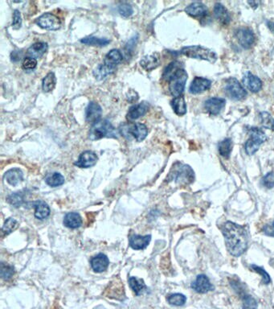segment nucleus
Masks as SVG:
<instances>
[{
    "label": "nucleus",
    "mask_w": 274,
    "mask_h": 309,
    "mask_svg": "<svg viewBox=\"0 0 274 309\" xmlns=\"http://www.w3.org/2000/svg\"><path fill=\"white\" fill-rule=\"evenodd\" d=\"M222 233L227 251L232 255L238 257L245 253L249 244V234L245 227L227 222L222 226Z\"/></svg>",
    "instance_id": "f257e3e1"
},
{
    "label": "nucleus",
    "mask_w": 274,
    "mask_h": 309,
    "mask_svg": "<svg viewBox=\"0 0 274 309\" xmlns=\"http://www.w3.org/2000/svg\"><path fill=\"white\" fill-rule=\"evenodd\" d=\"M105 137L118 139V131L113 127L111 122L107 119H103L92 125L89 133V138L90 140H98Z\"/></svg>",
    "instance_id": "f03ea898"
},
{
    "label": "nucleus",
    "mask_w": 274,
    "mask_h": 309,
    "mask_svg": "<svg viewBox=\"0 0 274 309\" xmlns=\"http://www.w3.org/2000/svg\"><path fill=\"white\" fill-rule=\"evenodd\" d=\"M119 133L127 140L134 139L137 142H142L147 138L148 129L145 124L140 122L123 123L119 127Z\"/></svg>",
    "instance_id": "7ed1b4c3"
},
{
    "label": "nucleus",
    "mask_w": 274,
    "mask_h": 309,
    "mask_svg": "<svg viewBox=\"0 0 274 309\" xmlns=\"http://www.w3.org/2000/svg\"><path fill=\"white\" fill-rule=\"evenodd\" d=\"M179 54H182L187 57L193 58V59L207 60L212 64L216 62L217 60V55L215 54L214 52L199 45L183 48L179 51Z\"/></svg>",
    "instance_id": "20e7f679"
},
{
    "label": "nucleus",
    "mask_w": 274,
    "mask_h": 309,
    "mask_svg": "<svg viewBox=\"0 0 274 309\" xmlns=\"http://www.w3.org/2000/svg\"><path fill=\"white\" fill-rule=\"evenodd\" d=\"M170 177L171 180H174L177 184L188 185L194 181V171L188 165L177 163L170 172Z\"/></svg>",
    "instance_id": "39448f33"
},
{
    "label": "nucleus",
    "mask_w": 274,
    "mask_h": 309,
    "mask_svg": "<svg viewBox=\"0 0 274 309\" xmlns=\"http://www.w3.org/2000/svg\"><path fill=\"white\" fill-rule=\"evenodd\" d=\"M249 139L245 143V151L249 156H252L258 151L261 145L267 140V136L262 130L257 127H251L248 131Z\"/></svg>",
    "instance_id": "423d86ee"
},
{
    "label": "nucleus",
    "mask_w": 274,
    "mask_h": 309,
    "mask_svg": "<svg viewBox=\"0 0 274 309\" xmlns=\"http://www.w3.org/2000/svg\"><path fill=\"white\" fill-rule=\"evenodd\" d=\"M187 80V74L185 69H178L173 77L169 81L170 93L174 98L180 97L185 89L186 83Z\"/></svg>",
    "instance_id": "0eeeda50"
},
{
    "label": "nucleus",
    "mask_w": 274,
    "mask_h": 309,
    "mask_svg": "<svg viewBox=\"0 0 274 309\" xmlns=\"http://www.w3.org/2000/svg\"><path fill=\"white\" fill-rule=\"evenodd\" d=\"M224 89L227 97L232 100H242L247 96L246 90L244 89L241 83H239V81L234 78L227 79Z\"/></svg>",
    "instance_id": "6e6552de"
},
{
    "label": "nucleus",
    "mask_w": 274,
    "mask_h": 309,
    "mask_svg": "<svg viewBox=\"0 0 274 309\" xmlns=\"http://www.w3.org/2000/svg\"><path fill=\"white\" fill-rule=\"evenodd\" d=\"M36 24L41 28L47 29L51 31L58 30L61 26L60 19L54 14L49 13V12L43 14L42 16L36 19Z\"/></svg>",
    "instance_id": "1a4fd4ad"
},
{
    "label": "nucleus",
    "mask_w": 274,
    "mask_h": 309,
    "mask_svg": "<svg viewBox=\"0 0 274 309\" xmlns=\"http://www.w3.org/2000/svg\"><path fill=\"white\" fill-rule=\"evenodd\" d=\"M123 54L118 49H112L105 56L103 65L110 73L114 74L117 66L123 61Z\"/></svg>",
    "instance_id": "9d476101"
},
{
    "label": "nucleus",
    "mask_w": 274,
    "mask_h": 309,
    "mask_svg": "<svg viewBox=\"0 0 274 309\" xmlns=\"http://www.w3.org/2000/svg\"><path fill=\"white\" fill-rule=\"evenodd\" d=\"M236 36L238 42L245 49H250L255 41V36L252 31L246 28H239L236 31Z\"/></svg>",
    "instance_id": "9b49d317"
},
{
    "label": "nucleus",
    "mask_w": 274,
    "mask_h": 309,
    "mask_svg": "<svg viewBox=\"0 0 274 309\" xmlns=\"http://www.w3.org/2000/svg\"><path fill=\"white\" fill-rule=\"evenodd\" d=\"M102 114V109L100 105L94 102H90L85 110V120L89 124L94 125L100 121Z\"/></svg>",
    "instance_id": "f8f14e48"
},
{
    "label": "nucleus",
    "mask_w": 274,
    "mask_h": 309,
    "mask_svg": "<svg viewBox=\"0 0 274 309\" xmlns=\"http://www.w3.org/2000/svg\"><path fill=\"white\" fill-rule=\"evenodd\" d=\"M98 161V156L94 151H85L80 154L78 160L74 165L80 169H89L96 165Z\"/></svg>",
    "instance_id": "ddd939ff"
},
{
    "label": "nucleus",
    "mask_w": 274,
    "mask_h": 309,
    "mask_svg": "<svg viewBox=\"0 0 274 309\" xmlns=\"http://www.w3.org/2000/svg\"><path fill=\"white\" fill-rule=\"evenodd\" d=\"M192 288L198 293L204 294L213 290V286L207 276L199 275L196 277V281L192 282Z\"/></svg>",
    "instance_id": "4468645a"
},
{
    "label": "nucleus",
    "mask_w": 274,
    "mask_h": 309,
    "mask_svg": "<svg viewBox=\"0 0 274 309\" xmlns=\"http://www.w3.org/2000/svg\"><path fill=\"white\" fill-rule=\"evenodd\" d=\"M149 105L147 102H142L132 106L127 113L128 120L134 121L145 115L149 111Z\"/></svg>",
    "instance_id": "2eb2a0df"
},
{
    "label": "nucleus",
    "mask_w": 274,
    "mask_h": 309,
    "mask_svg": "<svg viewBox=\"0 0 274 309\" xmlns=\"http://www.w3.org/2000/svg\"><path fill=\"white\" fill-rule=\"evenodd\" d=\"M212 82L207 78L196 77L190 85L189 92L192 94H199L210 89Z\"/></svg>",
    "instance_id": "dca6fc26"
},
{
    "label": "nucleus",
    "mask_w": 274,
    "mask_h": 309,
    "mask_svg": "<svg viewBox=\"0 0 274 309\" xmlns=\"http://www.w3.org/2000/svg\"><path fill=\"white\" fill-rule=\"evenodd\" d=\"M226 101L222 98H211L204 103V108L210 114L217 115L225 106Z\"/></svg>",
    "instance_id": "f3484780"
},
{
    "label": "nucleus",
    "mask_w": 274,
    "mask_h": 309,
    "mask_svg": "<svg viewBox=\"0 0 274 309\" xmlns=\"http://www.w3.org/2000/svg\"><path fill=\"white\" fill-rule=\"evenodd\" d=\"M234 285H232L233 288L241 295V299H242V309H257L258 305L256 300H255L252 296L245 293L242 289H241V285L236 283V282H231Z\"/></svg>",
    "instance_id": "a211bd4d"
},
{
    "label": "nucleus",
    "mask_w": 274,
    "mask_h": 309,
    "mask_svg": "<svg viewBox=\"0 0 274 309\" xmlns=\"http://www.w3.org/2000/svg\"><path fill=\"white\" fill-rule=\"evenodd\" d=\"M109 260L107 256L104 253H99L98 255L94 256L90 261L92 269L97 273H101L107 270L109 267Z\"/></svg>",
    "instance_id": "6ab92c4d"
},
{
    "label": "nucleus",
    "mask_w": 274,
    "mask_h": 309,
    "mask_svg": "<svg viewBox=\"0 0 274 309\" xmlns=\"http://www.w3.org/2000/svg\"><path fill=\"white\" fill-rule=\"evenodd\" d=\"M243 84L252 93H257L260 91L262 87V82L256 76L252 75L251 73L248 72L243 78Z\"/></svg>",
    "instance_id": "aec40b11"
},
{
    "label": "nucleus",
    "mask_w": 274,
    "mask_h": 309,
    "mask_svg": "<svg viewBox=\"0 0 274 309\" xmlns=\"http://www.w3.org/2000/svg\"><path fill=\"white\" fill-rule=\"evenodd\" d=\"M160 55L158 53L149 54L141 60L140 65L147 71H152L160 65Z\"/></svg>",
    "instance_id": "412c9836"
},
{
    "label": "nucleus",
    "mask_w": 274,
    "mask_h": 309,
    "mask_svg": "<svg viewBox=\"0 0 274 309\" xmlns=\"http://www.w3.org/2000/svg\"><path fill=\"white\" fill-rule=\"evenodd\" d=\"M151 240V235H134L130 236L129 239V247L134 250H144L149 245Z\"/></svg>",
    "instance_id": "4be33fe9"
},
{
    "label": "nucleus",
    "mask_w": 274,
    "mask_h": 309,
    "mask_svg": "<svg viewBox=\"0 0 274 309\" xmlns=\"http://www.w3.org/2000/svg\"><path fill=\"white\" fill-rule=\"evenodd\" d=\"M185 11L187 15L192 17H204L207 16V7L203 2H195L187 6Z\"/></svg>",
    "instance_id": "5701e85b"
},
{
    "label": "nucleus",
    "mask_w": 274,
    "mask_h": 309,
    "mask_svg": "<svg viewBox=\"0 0 274 309\" xmlns=\"http://www.w3.org/2000/svg\"><path fill=\"white\" fill-rule=\"evenodd\" d=\"M48 46L47 43L45 42H37L31 45V47L27 50V55L29 57L34 58V59H38V58L43 56V55L47 52Z\"/></svg>",
    "instance_id": "b1692460"
},
{
    "label": "nucleus",
    "mask_w": 274,
    "mask_h": 309,
    "mask_svg": "<svg viewBox=\"0 0 274 309\" xmlns=\"http://www.w3.org/2000/svg\"><path fill=\"white\" fill-rule=\"evenodd\" d=\"M214 12L216 19L220 21L221 25H227L229 24L231 21V16L227 8L223 4H221L220 2L216 3Z\"/></svg>",
    "instance_id": "393cba45"
},
{
    "label": "nucleus",
    "mask_w": 274,
    "mask_h": 309,
    "mask_svg": "<svg viewBox=\"0 0 274 309\" xmlns=\"http://www.w3.org/2000/svg\"><path fill=\"white\" fill-rule=\"evenodd\" d=\"M64 225L68 228L76 229L82 225V218L80 214L75 212L68 213L64 218Z\"/></svg>",
    "instance_id": "a878e982"
},
{
    "label": "nucleus",
    "mask_w": 274,
    "mask_h": 309,
    "mask_svg": "<svg viewBox=\"0 0 274 309\" xmlns=\"http://www.w3.org/2000/svg\"><path fill=\"white\" fill-rule=\"evenodd\" d=\"M5 180L12 186H16L24 180V174L20 169H10L5 173Z\"/></svg>",
    "instance_id": "bb28decb"
},
{
    "label": "nucleus",
    "mask_w": 274,
    "mask_h": 309,
    "mask_svg": "<svg viewBox=\"0 0 274 309\" xmlns=\"http://www.w3.org/2000/svg\"><path fill=\"white\" fill-rule=\"evenodd\" d=\"M35 206V217L40 220H44L50 215V208L44 201H36L34 203Z\"/></svg>",
    "instance_id": "cd10ccee"
},
{
    "label": "nucleus",
    "mask_w": 274,
    "mask_h": 309,
    "mask_svg": "<svg viewBox=\"0 0 274 309\" xmlns=\"http://www.w3.org/2000/svg\"><path fill=\"white\" fill-rule=\"evenodd\" d=\"M172 107L177 115L183 116L187 113V105L183 96L174 98L172 101Z\"/></svg>",
    "instance_id": "c85d7f7f"
},
{
    "label": "nucleus",
    "mask_w": 274,
    "mask_h": 309,
    "mask_svg": "<svg viewBox=\"0 0 274 309\" xmlns=\"http://www.w3.org/2000/svg\"><path fill=\"white\" fill-rule=\"evenodd\" d=\"M182 68H183V64L180 61L174 60V61L170 63L169 65L166 67V69H164V72H163V79L167 81V82H169L171 80V78L175 74V73L178 71V69H182Z\"/></svg>",
    "instance_id": "c756f323"
},
{
    "label": "nucleus",
    "mask_w": 274,
    "mask_h": 309,
    "mask_svg": "<svg viewBox=\"0 0 274 309\" xmlns=\"http://www.w3.org/2000/svg\"><path fill=\"white\" fill-rule=\"evenodd\" d=\"M80 42L84 45L98 46V47H105L109 45L110 40L106 38H98L96 36H87L80 40Z\"/></svg>",
    "instance_id": "7c9ffc66"
},
{
    "label": "nucleus",
    "mask_w": 274,
    "mask_h": 309,
    "mask_svg": "<svg viewBox=\"0 0 274 309\" xmlns=\"http://www.w3.org/2000/svg\"><path fill=\"white\" fill-rule=\"evenodd\" d=\"M45 182L51 187H58L60 185H64L65 177L59 172L49 173L45 177Z\"/></svg>",
    "instance_id": "2f4dec72"
},
{
    "label": "nucleus",
    "mask_w": 274,
    "mask_h": 309,
    "mask_svg": "<svg viewBox=\"0 0 274 309\" xmlns=\"http://www.w3.org/2000/svg\"><path fill=\"white\" fill-rule=\"evenodd\" d=\"M129 284L132 290L135 292L136 296H140L143 291L147 289L145 282L142 279H138L136 277H129Z\"/></svg>",
    "instance_id": "473e14b6"
},
{
    "label": "nucleus",
    "mask_w": 274,
    "mask_h": 309,
    "mask_svg": "<svg viewBox=\"0 0 274 309\" xmlns=\"http://www.w3.org/2000/svg\"><path fill=\"white\" fill-rule=\"evenodd\" d=\"M219 152L224 158L228 159L232 150V141L231 139H225L220 142L218 145Z\"/></svg>",
    "instance_id": "72a5a7b5"
},
{
    "label": "nucleus",
    "mask_w": 274,
    "mask_h": 309,
    "mask_svg": "<svg viewBox=\"0 0 274 309\" xmlns=\"http://www.w3.org/2000/svg\"><path fill=\"white\" fill-rule=\"evenodd\" d=\"M56 84V78L54 73H49L42 81V89L44 91L50 92L55 88Z\"/></svg>",
    "instance_id": "f704fd0d"
},
{
    "label": "nucleus",
    "mask_w": 274,
    "mask_h": 309,
    "mask_svg": "<svg viewBox=\"0 0 274 309\" xmlns=\"http://www.w3.org/2000/svg\"><path fill=\"white\" fill-rule=\"evenodd\" d=\"M7 200L10 205L15 208H19L25 202V194H23L22 192L14 193L7 197Z\"/></svg>",
    "instance_id": "c9c22d12"
},
{
    "label": "nucleus",
    "mask_w": 274,
    "mask_h": 309,
    "mask_svg": "<svg viewBox=\"0 0 274 309\" xmlns=\"http://www.w3.org/2000/svg\"><path fill=\"white\" fill-rule=\"evenodd\" d=\"M186 301H187V298L183 294H172L167 297V302L169 303L170 305H174V306H183L185 305Z\"/></svg>",
    "instance_id": "e433bc0d"
},
{
    "label": "nucleus",
    "mask_w": 274,
    "mask_h": 309,
    "mask_svg": "<svg viewBox=\"0 0 274 309\" xmlns=\"http://www.w3.org/2000/svg\"><path fill=\"white\" fill-rule=\"evenodd\" d=\"M15 274V269L11 265L5 264L3 262L1 263V271H0V276L1 278L5 281H8L13 277Z\"/></svg>",
    "instance_id": "4c0bfd02"
},
{
    "label": "nucleus",
    "mask_w": 274,
    "mask_h": 309,
    "mask_svg": "<svg viewBox=\"0 0 274 309\" xmlns=\"http://www.w3.org/2000/svg\"><path fill=\"white\" fill-rule=\"evenodd\" d=\"M261 123L262 126L267 129L274 131V118L268 112H262L261 113Z\"/></svg>",
    "instance_id": "58836bf2"
},
{
    "label": "nucleus",
    "mask_w": 274,
    "mask_h": 309,
    "mask_svg": "<svg viewBox=\"0 0 274 309\" xmlns=\"http://www.w3.org/2000/svg\"><path fill=\"white\" fill-rule=\"evenodd\" d=\"M17 221L14 218H8L5 221L4 224L2 225V232L4 234H8L13 231L14 229L17 227Z\"/></svg>",
    "instance_id": "ea45409f"
},
{
    "label": "nucleus",
    "mask_w": 274,
    "mask_h": 309,
    "mask_svg": "<svg viewBox=\"0 0 274 309\" xmlns=\"http://www.w3.org/2000/svg\"><path fill=\"white\" fill-rule=\"evenodd\" d=\"M118 11L121 16L125 17V18H128V17L131 16L133 13H134L133 7H132L130 5L126 3V2L121 3V4L118 6Z\"/></svg>",
    "instance_id": "a19ab883"
},
{
    "label": "nucleus",
    "mask_w": 274,
    "mask_h": 309,
    "mask_svg": "<svg viewBox=\"0 0 274 309\" xmlns=\"http://www.w3.org/2000/svg\"><path fill=\"white\" fill-rule=\"evenodd\" d=\"M251 268H252L255 272L256 273H258L259 275H261L262 276V283L264 284H269L270 282H271V280H270V276L267 272H265V270L262 268V267H258V266H256V265L252 264L251 265Z\"/></svg>",
    "instance_id": "79ce46f5"
},
{
    "label": "nucleus",
    "mask_w": 274,
    "mask_h": 309,
    "mask_svg": "<svg viewBox=\"0 0 274 309\" xmlns=\"http://www.w3.org/2000/svg\"><path fill=\"white\" fill-rule=\"evenodd\" d=\"M36 65H37V60L36 59L27 57L24 60L22 67L23 69L26 70V71H31V70L36 69Z\"/></svg>",
    "instance_id": "37998d69"
},
{
    "label": "nucleus",
    "mask_w": 274,
    "mask_h": 309,
    "mask_svg": "<svg viewBox=\"0 0 274 309\" xmlns=\"http://www.w3.org/2000/svg\"><path fill=\"white\" fill-rule=\"evenodd\" d=\"M261 184L264 187L272 189L274 187V172H270L264 176L261 180Z\"/></svg>",
    "instance_id": "c03bdc74"
},
{
    "label": "nucleus",
    "mask_w": 274,
    "mask_h": 309,
    "mask_svg": "<svg viewBox=\"0 0 274 309\" xmlns=\"http://www.w3.org/2000/svg\"><path fill=\"white\" fill-rule=\"evenodd\" d=\"M22 26V16L19 10H15L13 12V22L12 28L14 29H19Z\"/></svg>",
    "instance_id": "a18cd8bd"
},
{
    "label": "nucleus",
    "mask_w": 274,
    "mask_h": 309,
    "mask_svg": "<svg viewBox=\"0 0 274 309\" xmlns=\"http://www.w3.org/2000/svg\"><path fill=\"white\" fill-rule=\"evenodd\" d=\"M262 231L265 233L266 235L274 237V221L270 224H267L262 228Z\"/></svg>",
    "instance_id": "49530a36"
},
{
    "label": "nucleus",
    "mask_w": 274,
    "mask_h": 309,
    "mask_svg": "<svg viewBox=\"0 0 274 309\" xmlns=\"http://www.w3.org/2000/svg\"><path fill=\"white\" fill-rule=\"evenodd\" d=\"M136 41L137 38H131V40H129L127 45L125 46V54H128V53H130V51L133 50L134 46H135V44H136Z\"/></svg>",
    "instance_id": "de8ad7c7"
},
{
    "label": "nucleus",
    "mask_w": 274,
    "mask_h": 309,
    "mask_svg": "<svg viewBox=\"0 0 274 309\" xmlns=\"http://www.w3.org/2000/svg\"><path fill=\"white\" fill-rule=\"evenodd\" d=\"M22 55V52H12L11 54V61H13V62H18V61H20V60H21Z\"/></svg>",
    "instance_id": "09e8293b"
},
{
    "label": "nucleus",
    "mask_w": 274,
    "mask_h": 309,
    "mask_svg": "<svg viewBox=\"0 0 274 309\" xmlns=\"http://www.w3.org/2000/svg\"><path fill=\"white\" fill-rule=\"evenodd\" d=\"M138 99V94H137L136 92L129 91L127 94V100L129 103H134V102H137Z\"/></svg>",
    "instance_id": "8fccbe9b"
},
{
    "label": "nucleus",
    "mask_w": 274,
    "mask_h": 309,
    "mask_svg": "<svg viewBox=\"0 0 274 309\" xmlns=\"http://www.w3.org/2000/svg\"><path fill=\"white\" fill-rule=\"evenodd\" d=\"M267 25L269 28H270L271 31H274V23L270 22V21H268Z\"/></svg>",
    "instance_id": "3c124183"
},
{
    "label": "nucleus",
    "mask_w": 274,
    "mask_h": 309,
    "mask_svg": "<svg viewBox=\"0 0 274 309\" xmlns=\"http://www.w3.org/2000/svg\"><path fill=\"white\" fill-rule=\"evenodd\" d=\"M249 3L250 5H251V6H252V7H257V4H258L259 2H251V1H249Z\"/></svg>",
    "instance_id": "603ef678"
}]
</instances>
